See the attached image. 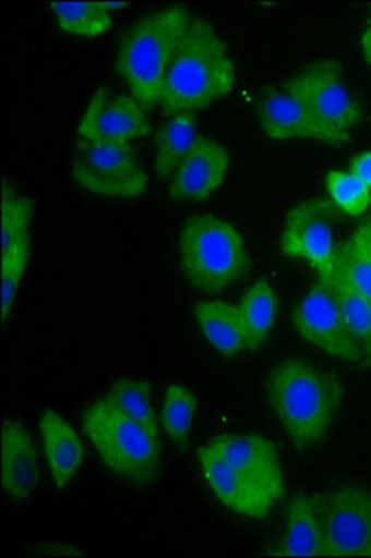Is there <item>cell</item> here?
I'll use <instances>...</instances> for the list:
<instances>
[{"label": "cell", "mask_w": 371, "mask_h": 558, "mask_svg": "<svg viewBox=\"0 0 371 558\" xmlns=\"http://www.w3.org/2000/svg\"><path fill=\"white\" fill-rule=\"evenodd\" d=\"M265 391L271 410L301 451L325 439L344 402L338 376L299 357L278 363L265 380Z\"/></svg>", "instance_id": "1"}, {"label": "cell", "mask_w": 371, "mask_h": 558, "mask_svg": "<svg viewBox=\"0 0 371 558\" xmlns=\"http://www.w3.org/2000/svg\"><path fill=\"white\" fill-rule=\"evenodd\" d=\"M234 84L236 65L225 39L207 21L192 17L168 71L160 99L163 114H194L228 96Z\"/></svg>", "instance_id": "2"}, {"label": "cell", "mask_w": 371, "mask_h": 558, "mask_svg": "<svg viewBox=\"0 0 371 558\" xmlns=\"http://www.w3.org/2000/svg\"><path fill=\"white\" fill-rule=\"evenodd\" d=\"M191 20L183 7L163 8L136 21L123 36L116 70L146 110L160 105L168 71Z\"/></svg>", "instance_id": "3"}, {"label": "cell", "mask_w": 371, "mask_h": 558, "mask_svg": "<svg viewBox=\"0 0 371 558\" xmlns=\"http://www.w3.org/2000/svg\"><path fill=\"white\" fill-rule=\"evenodd\" d=\"M180 263L192 287L220 292L250 270V255L239 229L212 215L191 216L180 235Z\"/></svg>", "instance_id": "4"}, {"label": "cell", "mask_w": 371, "mask_h": 558, "mask_svg": "<svg viewBox=\"0 0 371 558\" xmlns=\"http://www.w3.org/2000/svg\"><path fill=\"white\" fill-rule=\"evenodd\" d=\"M83 430L105 468L133 484H149L159 473V438L152 436L105 397L83 415Z\"/></svg>", "instance_id": "5"}, {"label": "cell", "mask_w": 371, "mask_h": 558, "mask_svg": "<svg viewBox=\"0 0 371 558\" xmlns=\"http://www.w3.org/2000/svg\"><path fill=\"white\" fill-rule=\"evenodd\" d=\"M73 181L91 194L136 197L147 191V173L128 142L79 138L71 159Z\"/></svg>", "instance_id": "6"}, {"label": "cell", "mask_w": 371, "mask_h": 558, "mask_svg": "<svg viewBox=\"0 0 371 558\" xmlns=\"http://www.w3.org/2000/svg\"><path fill=\"white\" fill-rule=\"evenodd\" d=\"M336 207L326 197H314L289 210L282 229V252L291 259L304 260L318 279L333 281L338 250L334 246L333 223Z\"/></svg>", "instance_id": "7"}, {"label": "cell", "mask_w": 371, "mask_h": 558, "mask_svg": "<svg viewBox=\"0 0 371 558\" xmlns=\"http://www.w3.org/2000/svg\"><path fill=\"white\" fill-rule=\"evenodd\" d=\"M282 89L334 131L351 134V129L360 121L359 102L344 83L338 60L326 58L307 65Z\"/></svg>", "instance_id": "8"}, {"label": "cell", "mask_w": 371, "mask_h": 558, "mask_svg": "<svg viewBox=\"0 0 371 558\" xmlns=\"http://www.w3.org/2000/svg\"><path fill=\"white\" fill-rule=\"evenodd\" d=\"M325 557H370L371 492L344 488L318 497Z\"/></svg>", "instance_id": "9"}, {"label": "cell", "mask_w": 371, "mask_h": 558, "mask_svg": "<svg viewBox=\"0 0 371 558\" xmlns=\"http://www.w3.org/2000/svg\"><path fill=\"white\" fill-rule=\"evenodd\" d=\"M295 330L307 341L333 357L344 362H359L364 349L347 328L331 283L318 279L307 296L295 307Z\"/></svg>", "instance_id": "10"}, {"label": "cell", "mask_w": 371, "mask_h": 558, "mask_svg": "<svg viewBox=\"0 0 371 558\" xmlns=\"http://www.w3.org/2000/svg\"><path fill=\"white\" fill-rule=\"evenodd\" d=\"M147 110L133 96H110L97 89L79 123V138L92 142H128L149 133Z\"/></svg>", "instance_id": "11"}, {"label": "cell", "mask_w": 371, "mask_h": 558, "mask_svg": "<svg viewBox=\"0 0 371 558\" xmlns=\"http://www.w3.org/2000/svg\"><path fill=\"white\" fill-rule=\"evenodd\" d=\"M199 463L205 483L228 510L250 520H265L275 508L276 499L265 489L234 470L212 445L199 449Z\"/></svg>", "instance_id": "12"}, {"label": "cell", "mask_w": 371, "mask_h": 558, "mask_svg": "<svg viewBox=\"0 0 371 558\" xmlns=\"http://www.w3.org/2000/svg\"><path fill=\"white\" fill-rule=\"evenodd\" d=\"M260 125L271 140H318L331 146H344L351 138L318 120L301 101L289 96L286 89H270L260 102Z\"/></svg>", "instance_id": "13"}, {"label": "cell", "mask_w": 371, "mask_h": 558, "mask_svg": "<svg viewBox=\"0 0 371 558\" xmlns=\"http://www.w3.org/2000/svg\"><path fill=\"white\" fill-rule=\"evenodd\" d=\"M210 445L234 470L280 501L284 495V473L275 444L271 439L260 434H226L212 439Z\"/></svg>", "instance_id": "14"}, {"label": "cell", "mask_w": 371, "mask_h": 558, "mask_svg": "<svg viewBox=\"0 0 371 558\" xmlns=\"http://www.w3.org/2000/svg\"><path fill=\"white\" fill-rule=\"evenodd\" d=\"M230 155L217 140L199 136L170 179L168 192L178 202H204L225 184Z\"/></svg>", "instance_id": "15"}, {"label": "cell", "mask_w": 371, "mask_h": 558, "mask_svg": "<svg viewBox=\"0 0 371 558\" xmlns=\"http://www.w3.org/2000/svg\"><path fill=\"white\" fill-rule=\"evenodd\" d=\"M0 476L10 499L25 501L38 486V454L31 434L15 421H4L0 432Z\"/></svg>", "instance_id": "16"}, {"label": "cell", "mask_w": 371, "mask_h": 558, "mask_svg": "<svg viewBox=\"0 0 371 558\" xmlns=\"http://www.w3.org/2000/svg\"><path fill=\"white\" fill-rule=\"evenodd\" d=\"M39 434L52 484L57 488H65L83 463V441L77 430L52 410H47L39 418Z\"/></svg>", "instance_id": "17"}, {"label": "cell", "mask_w": 371, "mask_h": 558, "mask_svg": "<svg viewBox=\"0 0 371 558\" xmlns=\"http://www.w3.org/2000/svg\"><path fill=\"white\" fill-rule=\"evenodd\" d=\"M278 555L284 557H325L318 497L299 495L289 502L286 533Z\"/></svg>", "instance_id": "18"}, {"label": "cell", "mask_w": 371, "mask_h": 558, "mask_svg": "<svg viewBox=\"0 0 371 558\" xmlns=\"http://www.w3.org/2000/svg\"><path fill=\"white\" fill-rule=\"evenodd\" d=\"M194 317L205 339L213 344L218 354L234 357L243 352L247 341L237 305L217 300L199 302L194 307Z\"/></svg>", "instance_id": "19"}, {"label": "cell", "mask_w": 371, "mask_h": 558, "mask_svg": "<svg viewBox=\"0 0 371 558\" xmlns=\"http://www.w3.org/2000/svg\"><path fill=\"white\" fill-rule=\"evenodd\" d=\"M239 317L243 324L247 352H256L267 343L273 326H275L278 299L275 289L267 279H258L249 291L244 292L241 304L237 305Z\"/></svg>", "instance_id": "20"}, {"label": "cell", "mask_w": 371, "mask_h": 558, "mask_svg": "<svg viewBox=\"0 0 371 558\" xmlns=\"http://www.w3.org/2000/svg\"><path fill=\"white\" fill-rule=\"evenodd\" d=\"M331 289L344 323L364 349V354H368L371 350V300L352 283L351 276L339 257Z\"/></svg>", "instance_id": "21"}, {"label": "cell", "mask_w": 371, "mask_h": 558, "mask_svg": "<svg viewBox=\"0 0 371 558\" xmlns=\"http://www.w3.org/2000/svg\"><path fill=\"white\" fill-rule=\"evenodd\" d=\"M196 134V116H173L160 128L155 146V173L159 179H172L178 166L183 162L194 142Z\"/></svg>", "instance_id": "22"}, {"label": "cell", "mask_w": 371, "mask_h": 558, "mask_svg": "<svg viewBox=\"0 0 371 558\" xmlns=\"http://www.w3.org/2000/svg\"><path fill=\"white\" fill-rule=\"evenodd\" d=\"M51 10L62 31L81 38L103 36L112 25L110 12L101 2H51Z\"/></svg>", "instance_id": "23"}, {"label": "cell", "mask_w": 371, "mask_h": 558, "mask_svg": "<svg viewBox=\"0 0 371 558\" xmlns=\"http://www.w3.org/2000/svg\"><path fill=\"white\" fill-rule=\"evenodd\" d=\"M109 399L152 436L159 438V417L152 400V386L147 381L118 380L110 389Z\"/></svg>", "instance_id": "24"}, {"label": "cell", "mask_w": 371, "mask_h": 558, "mask_svg": "<svg viewBox=\"0 0 371 558\" xmlns=\"http://www.w3.org/2000/svg\"><path fill=\"white\" fill-rule=\"evenodd\" d=\"M196 408H199V400L196 395L192 393V389L183 384H172L167 387L165 400H163V428L173 444L180 447L187 444Z\"/></svg>", "instance_id": "25"}, {"label": "cell", "mask_w": 371, "mask_h": 558, "mask_svg": "<svg viewBox=\"0 0 371 558\" xmlns=\"http://www.w3.org/2000/svg\"><path fill=\"white\" fill-rule=\"evenodd\" d=\"M31 254H33L31 235L23 236L17 244H13L8 252L2 254V260H0V289H2L0 317H2V324L8 323V317L12 313L21 281H23L28 260H31Z\"/></svg>", "instance_id": "26"}, {"label": "cell", "mask_w": 371, "mask_h": 558, "mask_svg": "<svg viewBox=\"0 0 371 558\" xmlns=\"http://www.w3.org/2000/svg\"><path fill=\"white\" fill-rule=\"evenodd\" d=\"M326 194L331 204L344 215L359 218L371 205V191L355 173L333 170L326 173Z\"/></svg>", "instance_id": "27"}, {"label": "cell", "mask_w": 371, "mask_h": 558, "mask_svg": "<svg viewBox=\"0 0 371 558\" xmlns=\"http://www.w3.org/2000/svg\"><path fill=\"white\" fill-rule=\"evenodd\" d=\"M34 205L31 199L20 196L10 184L4 183L2 205H0V235H2V254L13 244L31 235Z\"/></svg>", "instance_id": "28"}, {"label": "cell", "mask_w": 371, "mask_h": 558, "mask_svg": "<svg viewBox=\"0 0 371 558\" xmlns=\"http://www.w3.org/2000/svg\"><path fill=\"white\" fill-rule=\"evenodd\" d=\"M338 257L346 265L352 283L371 300V220L352 233L338 250Z\"/></svg>", "instance_id": "29"}, {"label": "cell", "mask_w": 371, "mask_h": 558, "mask_svg": "<svg viewBox=\"0 0 371 558\" xmlns=\"http://www.w3.org/2000/svg\"><path fill=\"white\" fill-rule=\"evenodd\" d=\"M351 173L371 191V151L360 153L351 160Z\"/></svg>", "instance_id": "30"}, {"label": "cell", "mask_w": 371, "mask_h": 558, "mask_svg": "<svg viewBox=\"0 0 371 558\" xmlns=\"http://www.w3.org/2000/svg\"><path fill=\"white\" fill-rule=\"evenodd\" d=\"M362 51H364L366 62L371 65V25L366 26L362 33Z\"/></svg>", "instance_id": "31"}, {"label": "cell", "mask_w": 371, "mask_h": 558, "mask_svg": "<svg viewBox=\"0 0 371 558\" xmlns=\"http://www.w3.org/2000/svg\"><path fill=\"white\" fill-rule=\"evenodd\" d=\"M103 7L107 8V10H120V8L125 7V2H107V0H103Z\"/></svg>", "instance_id": "32"}, {"label": "cell", "mask_w": 371, "mask_h": 558, "mask_svg": "<svg viewBox=\"0 0 371 558\" xmlns=\"http://www.w3.org/2000/svg\"><path fill=\"white\" fill-rule=\"evenodd\" d=\"M366 355H368V365H371V350Z\"/></svg>", "instance_id": "33"}, {"label": "cell", "mask_w": 371, "mask_h": 558, "mask_svg": "<svg viewBox=\"0 0 371 558\" xmlns=\"http://www.w3.org/2000/svg\"><path fill=\"white\" fill-rule=\"evenodd\" d=\"M370 557H371V553H370Z\"/></svg>", "instance_id": "34"}]
</instances>
